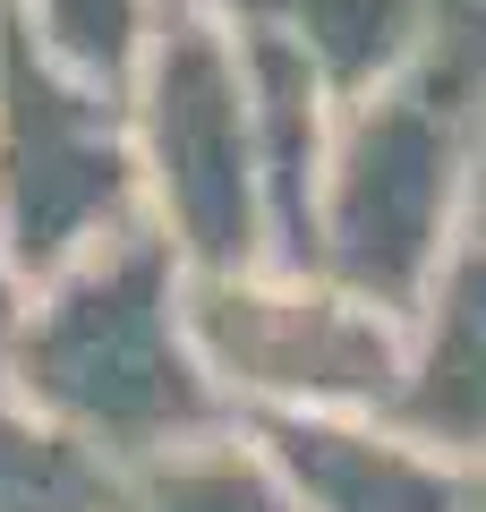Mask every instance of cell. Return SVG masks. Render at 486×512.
<instances>
[{"label": "cell", "mask_w": 486, "mask_h": 512, "mask_svg": "<svg viewBox=\"0 0 486 512\" xmlns=\"http://www.w3.org/2000/svg\"><path fill=\"white\" fill-rule=\"evenodd\" d=\"M478 239H486V180H478Z\"/></svg>", "instance_id": "obj_12"}, {"label": "cell", "mask_w": 486, "mask_h": 512, "mask_svg": "<svg viewBox=\"0 0 486 512\" xmlns=\"http://www.w3.org/2000/svg\"><path fill=\"white\" fill-rule=\"evenodd\" d=\"M18 316H26V274H18V256L0 248V342L18 333Z\"/></svg>", "instance_id": "obj_11"}, {"label": "cell", "mask_w": 486, "mask_h": 512, "mask_svg": "<svg viewBox=\"0 0 486 512\" xmlns=\"http://www.w3.org/2000/svg\"><path fill=\"white\" fill-rule=\"evenodd\" d=\"M273 461L290 470L299 512H486L461 470L410 453L384 436H350V427H273Z\"/></svg>", "instance_id": "obj_6"}, {"label": "cell", "mask_w": 486, "mask_h": 512, "mask_svg": "<svg viewBox=\"0 0 486 512\" xmlns=\"http://www.w3.org/2000/svg\"><path fill=\"white\" fill-rule=\"evenodd\" d=\"M0 384L94 453H180L214 393L188 367L162 239L120 231L69 274L35 282L18 333L0 342Z\"/></svg>", "instance_id": "obj_1"}, {"label": "cell", "mask_w": 486, "mask_h": 512, "mask_svg": "<svg viewBox=\"0 0 486 512\" xmlns=\"http://www.w3.org/2000/svg\"><path fill=\"white\" fill-rule=\"evenodd\" d=\"M197 350L231 384L299 393V402H384L401 393V350L367 299L350 291H290V282H197L188 308Z\"/></svg>", "instance_id": "obj_5"}, {"label": "cell", "mask_w": 486, "mask_h": 512, "mask_svg": "<svg viewBox=\"0 0 486 512\" xmlns=\"http://www.w3.org/2000/svg\"><path fill=\"white\" fill-rule=\"evenodd\" d=\"M461 171V111L427 86H393L359 111L324 180V256L367 308H401L435 274V239Z\"/></svg>", "instance_id": "obj_3"}, {"label": "cell", "mask_w": 486, "mask_h": 512, "mask_svg": "<svg viewBox=\"0 0 486 512\" xmlns=\"http://www.w3.org/2000/svg\"><path fill=\"white\" fill-rule=\"evenodd\" d=\"M111 504H120V487L103 478V453L0 384V512H111Z\"/></svg>", "instance_id": "obj_8"}, {"label": "cell", "mask_w": 486, "mask_h": 512, "mask_svg": "<svg viewBox=\"0 0 486 512\" xmlns=\"http://www.w3.org/2000/svg\"><path fill=\"white\" fill-rule=\"evenodd\" d=\"M111 512H299L290 478H273L248 453H162Z\"/></svg>", "instance_id": "obj_9"}, {"label": "cell", "mask_w": 486, "mask_h": 512, "mask_svg": "<svg viewBox=\"0 0 486 512\" xmlns=\"http://www.w3.org/2000/svg\"><path fill=\"white\" fill-rule=\"evenodd\" d=\"M410 427L452 453H486V248L444 282L435 350L410 384Z\"/></svg>", "instance_id": "obj_7"}, {"label": "cell", "mask_w": 486, "mask_h": 512, "mask_svg": "<svg viewBox=\"0 0 486 512\" xmlns=\"http://www.w3.org/2000/svg\"><path fill=\"white\" fill-rule=\"evenodd\" d=\"M145 146H154L162 214L180 222V248L205 265L248 256V214H256V171H248V77L222 26L180 18L154 43L145 77Z\"/></svg>", "instance_id": "obj_4"}, {"label": "cell", "mask_w": 486, "mask_h": 512, "mask_svg": "<svg viewBox=\"0 0 486 512\" xmlns=\"http://www.w3.org/2000/svg\"><path fill=\"white\" fill-rule=\"evenodd\" d=\"M128 146L103 111V86L60 69L0 9V248L26 282L69 274L77 256L128 231Z\"/></svg>", "instance_id": "obj_2"}, {"label": "cell", "mask_w": 486, "mask_h": 512, "mask_svg": "<svg viewBox=\"0 0 486 512\" xmlns=\"http://www.w3.org/2000/svg\"><path fill=\"white\" fill-rule=\"evenodd\" d=\"M60 69H77L86 86L128 77L137 43L154 35V0H0Z\"/></svg>", "instance_id": "obj_10"}]
</instances>
